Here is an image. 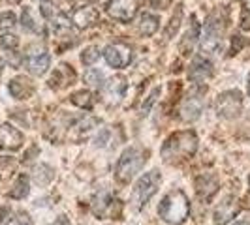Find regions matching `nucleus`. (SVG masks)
I'll list each match as a JSON object with an SVG mask.
<instances>
[{"label": "nucleus", "instance_id": "32", "mask_svg": "<svg viewBox=\"0 0 250 225\" xmlns=\"http://www.w3.org/2000/svg\"><path fill=\"white\" fill-rule=\"evenodd\" d=\"M241 28L250 30V10H243V13H241Z\"/></svg>", "mask_w": 250, "mask_h": 225}, {"label": "nucleus", "instance_id": "28", "mask_svg": "<svg viewBox=\"0 0 250 225\" xmlns=\"http://www.w3.org/2000/svg\"><path fill=\"white\" fill-rule=\"evenodd\" d=\"M98 58H100V49L96 45L87 47V49L83 51V55H81V62L85 64V66H92Z\"/></svg>", "mask_w": 250, "mask_h": 225}, {"label": "nucleus", "instance_id": "36", "mask_svg": "<svg viewBox=\"0 0 250 225\" xmlns=\"http://www.w3.org/2000/svg\"><path fill=\"white\" fill-rule=\"evenodd\" d=\"M6 2H8V4H19L21 0H6Z\"/></svg>", "mask_w": 250, "mask_h": 225}, {"label": "nucleus", "instance_id": "21", "mask_svg": "<svg viewBox=\"0 0 250 225\" xmlns=\"http://www.w3.org/2000/svg\"><path fill=\"white\" fill-rule=\"evenodd\" d=\"M158 17L156 15H150V13H141L139 17V23H138V30L139 34L143 36H152L156 30H158Z\"/></svg>", "mask_w": 250, "mask_h": 225}, {"label": "nucleus", "instance_id": "3", "mask_svg": "<svg viewBox=\"0 0 250 225\" xmlns=\"http://www.w3.org/2000/svg\"><path fill=\"white\" fill-rule=\"evenodd\" d=\"M147 162V152L139 147H132L123 152L121 160L117 163V169H115V176L119 182H130L134 176L138 175L139 171L143 169V165Z\"/></svg>", "mask_w": 250, "mask_h": 225}, {"label": "nucleus", "instance_id": "2", "mask_svg": "<svg viewBox=\"0 0 250 225\" xmlns=\"http://www.w3.org/2000/svg\"><path fill=\"white\" fill-rule=\"evenodd\" d=\"M188 214H190V203H188L185 191H181V189L169 191L158 206V216L166 224L171 225H181L188 218Z\"/></svg>", "mask_w": 250, "mask_h": 225}, {"label": "nucleus", "instance_id": "16", "mask_svg": "<svg viewBox=\"0 0 250 225\" xmlns=\"http://www.w3.org/2000/svg\"><path fill=\"white\" fill-rule=\"evenodd\" d=\"M34 83L25 77V75H19V77H15L10 81V85H8V90H10V94H12L15 100H26V98H30L32 94H34Z\"/></svg>", "mask_w": 250, "mask_h": 225}, {"label": "nucleus", "instance_id": "8", "mask_svg": "<svg viewBox=\"0 0 250 225\" xmlns=\"http://www.w3.org/2000/svg\"><path fill=\"white\" fill-rule=\"evenodd\" d=\"M104 58L111 68H126L132 62V49H130V45H126L123 41H117V43H111L105 47Z\"/></svg>", "mask_w": 250, "mask_h": 225}, {"label": "nucleus", "instance_id": "20", "mask_svg": "<svg viewBox=\"0 0 250 225\" xmlns=\"http://www.w3.org/2000/svg\"><path fill=\"white\" fill-rule=\"evenodd\" d=\"M196 189H198V195H200L201 199L209 201L214 193H216V189H218V182H216V178H214V176L201 175L200 178L196 180Z\"/></svg>", "mask_w": 250, "mask_h": 225}, {"label": "nucleus", "instance_id": "14", "mask_svg": "<svg viewBox=\"0 0 250 225\" xmlns=\"http://www.w3.org/2000/svg\"><path fill=\"white\" fill-rule=\"evenodd\" d=\"M98 19H100V12L94 6H85V8H77L75 10L72 23H74L75 28L85 30V28H90V26L96 25Z\"/></svg>", "mask_w": 250, "mask_h": 225}, {"label": "nucleus", "instance_id": "39", "mask_svg": "<svg viewBox=\"0 0 250 225\" xmlns=\"http://www.w3.org/2000/svg\"><path fill=\"white\" fill-rule=\"evenodd\" d=\"M249 182H250V178H249Z\"/></svg>", "mask_w": 250, "mask_h": 225}, {"label": "nucleus", "instance_id": "5", "mask_svg": "<svg viewBox=\"0 0 250 225\" xmlns=\"http://www.w3.org/2000/svg\"><path fill=\"white\" fill-rule=\"evenodd\" d=\"M214 107L220 118H235L243 109V96L239 90H226L216 98Z\"/></svg>", "mask_w": 250, "mask_h": 225}, {"label": "nucleus", "instance_id": "30", "mask_svg": "<svg viewBox=\"0 0 250 225\" xmlns=\"http://www.w3.org/2000/svg\"><path fill=\"white\" fill-rule=\"evenodd\" d=\"M17 45H19V38L17 36H13V34H4V36H0V47H2V49L13 51V49H17Z\"/></svg>", "mask_w": 250, "mask_h": 225}, {"label": "nucleus", "instance_id": "22", "mask_svg": "<svg viewBox=\"0 0 250 225\" xmlns=\"http://www.w3.org/2000/svg\"><path fill=\"white\" fill-rule=\"evenodd\" d=\"M32 176H34V182H36L38 186H47L51 180H53V169H51L49 165L42 163V165L34 167Z\"/></svg>", "mask_w": 250, "mask_h": 225}, {"label": "nucleus", "instance_id": "15", "mask_svg": "<svg viewBox=\"0 0 250 225\" xmlns=\"http://www.w3.org/2000/svg\"><path fill=\"white\" fill-rule=\"evenodd\" d=\"M203 105H205V101H203L201 94H192V96L185 98L183 105H181V118L185 122H192V120L200 118L201 111H203Z\"/></svg>", "mask_w": 250, "mask_h": 225}, {"label": "nucleus", "instance_id": "26", "mask_svg": "<svg viewBox=\"0 0 250 225\" xmlns=\"http://www.w3.org/2000/svg\"><path fill=\"white\" fill-rule=\"evenodd\" d=\"M2 225H32V220L25 210H15L8 214V218L4 220Z\"/></svg>", "mask_w": 250, "mask_h": 225}, {"label": "nucleus", "instance_id": "27", "mask_svg": "<svg viewBox=\"0 0 250 225\" xmlns=\"http://www.w3.org/2000/svg\"><path fill=\"white\" fill-rule=\"evenodd\" d=\"M85 83H87L90 88H102L104 87V75L98 72V70H88V72H85Z\"/></svg>", "mask_w": 250, "mask_h": 225}, {"label": "nucleus", "instance_id": "1", "mask_svg": "<svg viewBox=\"0 0 250 225\" xmlns=\"http://www.w3.org/2000/svg\"><path fill=\"white\" fill-rule=\"evenodd\" d=\"M198 150V137L194 131H177L164 143L162 160L166 163H181L192 158Z\"/></svg>", "mask_w": 250, "mask_h": 225}, {"label": "nucleus", "instance_id": "35", "mask_svg": "<svg viewBox=\"0 0 250 225\" xmlns=\"http://www.w3.org/2000/svg\"><path fill=\"white\" fill-rule=\"evenodd\" d=\"M241 2H243V6H245L247 10H250V0H241Z\"/></svg>", "mask_w": 250, "mask_h": 225}, {"label": "nucleus", "instance_id": "33", "mask_svg": "<svg viewBox=\"0 0 250 225\" xmlns=\"http://www.w3.org/2000/svg\"><path fill=\"white\" fill-rule=\"evenodd\" d=\"M49 225H70V220H68L66 216H59V218H57V220H55L53 224H49Z\"/></svg>", "mask_w": 250, "mask_h": 225}, {"label": "nucleus", "instance_id": "19", "mask_svg": "<svg viewBox=\"0 0 250 225\" xmlns=\"http://www.w3.org/2000/svg\"><path fill=\"white\" fill-rule=\"evenodd\" d=\"M188 75H190V79H192V81L201 83V81H205V79H209V77L213 75V66H211L209 60H205V58L198 56V58L192 62V66H190Z\"/></svg>", "mask_w": 250, "mask_h": 225}, {"label": "nucleus", "instance_id": "34", "mask_svg": "<svg viewBox=\"0 0 250 225\" xmlns=\"http://www.w3.org/2000/svg\"><path fill=\"white\" fill-rule=\"evenodd\" d=\"M147 4H150V6H162V2L160 0H145Z\"/></svg>", "mask_w": 250, "mask_h": 225}, {"label": "nucleus", "instance_id": "12", "mask_svg": "<svg viewBox=\"0 0 250 225\" xmlns=\"http://www.w3.org/2000/svg\"><path fill=\"white\" fill-rule=\"evenodd\" d=\"M102 88H104V100L107 101V103H119L125 98V92L128 85H126V79L123 75H115Z\"/></svg>", "mask_w": 250, "mask_h": 225}, {"label": "nucleus", "instance_id": "25", "mask_svg": "<svg viewBox=\"0 0 250 225\" xmlns=\"http://www.w3.org/2000/svg\"><path fill=\"white\" fill-rule=\"evenodd\" d=\"M94 96L88 92V90H79V92H74L72 94V103L81 107V109H92L94 105Z\"/></svg>", "mask_w": 250, "mask_h": 225}, {"label": "nucleus", "instance_id": "11", "mask_svg": "<svg viewBox=\"0 0 250 225\" xmlns=\"http://www.w3.org/2000/svg\"><path fill=\"white\" fill-rule=\"evenodd\" d=\"M241 212V203L235 197H226L214 210V225H228Z\"/></svg>", "mask_w": 250, "mask_h": 225}, {"label": "nucleus", "instance_id": "7", "mask_svg": "<svg viewBox=\"0 0 250 225\" xmlns=\"http://www.w3.org/2000/svg\"><path fill=\"white\" fill-rule=\"evenodd\" d=\"M51 56L43 47H30L25 55V66L32 75H43L49 70Z\"/></svg>", "mask_w": 250, "mask_h": 225}, {"label": "nucleus", "instance_id": "10", "mask_svg": "<svg viewBox=\"0 0 250 225\" xmlns=\"http://www.w3.org/2000/svg\"><path fill=\"white\" fill-rule=\"evenodd\" d=\"M100 126V118L96 116H85L81 118L75 126H72V130L68 131V139L74 141V143H81L92 135V131Z\"/></svg>", "mask_w": 250, "mask_h": 225}, {"label": "nucleus", "instance_id": "17", "mask_svg": "<svg viewBox=\"0 0 250 225\" xmlns=\"http://www.w3.org/2000/svg\"><path fill=\"white\" fill-rule=\"evenodd\" d=\"M74 81H75V72L72 70V66L61 64V66L55 70V74L51 75L49 87L51 88H66V87H70V85H74Z\"/></svg>", "mask_w": 250, "mask_h": 225}, {"label": "nucleus", "instance_id": "4", "mask_svg": "<svg viewBox=\"0 0 250 225\" xmlns=\"http://www.w3.org/2000/svg\"><path fill=\"white\" fill-rule=\"evenodd\" d=\"M160 182H162V175L154 169V171H149V173H145V175L141 176L138 180V184L134 188V193H132V203L136 205V206H143L147 201L156 193V189L160 186Z\"/></svg>", "mask_w": 250, "mask_h": 225}, {"label": "nucleus", "instance_id": "38", "mask_svg": "<svg viewBox=\"0 0 250 225\" xmlns=\"http://www.w3.org/2000/svg\"><path fill=\"white\" fill-rule=\"evenodd\" d=\"M249 94H250V75H249Z\"/></svg>", "mask_w": 250, "mask_h": 225}, {"label": "nucleus", "instance_id": "9", "mask_svg": "<svg viewBox=\"0 0 250 225\" xmlns=\"http://www.w3.org/2000/svg\"><path fill=\"white\" fill-rule=\"evenodd\" d=\"M107 13L121 23H130L138 13V0H109Z\"/></svg>", "mask_w": 250, "mask_h": 225}, {"label": "nucleus", "instance_id": "23", "mask_svg": "<svg viewBox=\"0 0 250 225\" xmlns=\"http://www.w3.org/2000/svg\"><path fill=\"white\" fill-rule=\"evenodd\" d=\"M28 191H30L28 178L25 175H19L17 180H15V184H13V188L10 189V197L12 199H25L26 195H28Z\"/></svg>", "mask_w": 250, "mask_h": 225}, {"label": "nucleus", "instance_id": "18", "mask_svg": "<svg viewBox=\"0 0 250 225\" xmlns=\"http://www.w3.org/2000/svg\"><path fill=\"white\" fill-rule=\"evenodd\" d=\"M21 21L26 30L34 32V34H45V25L42 21V13L36 12L34 8H23Z\"/></svg>", "mask_w": 250, "mask_h": 225}, {"label": "nucleus", "instance_id": "6", "mask_svg": "<svg viewBox=\"0 0 250 225\" xmlns=\"http://www.w3.org/2000/svg\"><path fill=\"white\" fill-rule=\"evenodd\" d=\"M119 212H121L119 199L113 197L111 193L102 191V193H98L92 199V214L96 218H100V220H104V218H115V216H119Z\"/></svg>", "mask_w": 250, "mask_h": 225}, {"label": "nucleus", "instance_id": "31", "mask_svg": "<svg viewBox=\"0 0 250 225\" xmlns=\"http://www.w3.org/2000/svg\"><path fill=\"white\" fill-rule=\"evenodd\" d=\"M181 6H177V17H173L171 19V23H169V26H167V30H166V36L169 38L173 32H177V28H179V23H181Z\"/></svg>", "mask_w": 250, "mask_h": 225}, {"label": "nucleus", "instance_id": "29", "mask_svg": "<svg viewBox=\"0 0 250 225\" xmlns=\"http://www.w3.org/2000/svg\"><path fill=\"white\" fill-rule=\"evenodd\" d=\"M15 23H17V17L13 12L0 13V30H10L15 26Z\"/></svg>", "mask_w": 250, "mask_h": 225}, {"label": "nucleus", "instance_id": "37", "mask_svg": "<svg viewBox=\"0 0 250 225\" xmlns=\"http://www.w3.org/2000/svg\"><path fill=\"white\" fill-rule=\"evenodd\" d=\"M235 225H250V222H237Z\"/></svg>", "mask_w": 250, "mask_h": 225}, {"label": "nucleus", "instance_id": "24", "mask_svg": "<svg viewBox=\"0 0 250 225\" xmlns=\"http://www.w3.org/2000/svg\"><path fill=\"white\" fill-rule=\"evenodd\" d=\"M198 38H200V25H198L196 19H194L192 28L188 30L185 39L181 41V53H183V55H190V53H192V47H194V41H196Z\"/></svg>", "mask_w": 250, "mask_h": 225}, {"label": "nucleus", "instance_id": "13", "mask_svg": "<svg viewBox=\"0 0 250 225\" xmlns=\"http://www.w3.org/2000/svg\"><path fill=\"white\" fill-rule=\"evenodd\" d=\"M23 133L10 124H0V149L2 150H19L23 147Z\"/></svg>", "mask_w": 250, "mask_h": 225}]
</instances>
